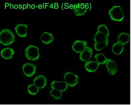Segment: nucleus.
<instances>
[{
    "mask_svg": "<svg viewBox=\"0 0 131 105\" xmlns=\"http://www.w3.org/2000/svg\"><path fill=\"white\" fill-rule=\"evenodd\" d=\"M15 36L12 31L4 29L0 33V43L5 46H8L13 43Z\"/></svg>",
    "mask_w": 131,
    "mask_h": 105,
    "instance_id": "f257e3e1",
    "label": "nucleus"
},
{
    "mask_svg": "<svg viewBox=\"0 0 131 105\" xmlns=\"http://www.w3.org/2000/svg\"><path fill=\"white\" fill-rule=\"evenodd\" d=\"M108 15L111 19L113 21L121 22L124 19V14L120 6H115L108 12Z\"/></svg>",
    "mask_w": 131,
    "mask_h": 105,
    "instance_id": "f03ea898",
    "label": "nucleus"
},
{
    "mask_svg": "<svg viewBox=\"0 0 131 105\" xmlns=\"http://www.w3.org/2000/svg\"><path fill=\"white\" fill-rule=\"evenodd\" d=\"M25 55L28 60L36 61L40 57L39 49L34 45H30L25 50Z\"/></svg>",
    "mask_w": 131,
    "mask_h": 105,
    "instance_id": "7ed1b4c3",
    "label": "nucleus"
},
{
    "mask_svg": "<svg viewBox=\"0 0 131 105\" xmlns=\"http://www.w3.org/2000/svg\"><path fill=\"white\" fill-rule=\"evenodd\" d=\"M64 78L68 85L70 87H73L78 83V77L71 72H67L65 74Z\"/></svg>",
    "mask_w": 131,
    "mask_h": 105,
    "instance_id": "20e7f679",
    "label": "nucleus"
},
{
    "mask_svg": "<svg viewBox=\"0 0 131 105\" xmlns=\"http://www.w3.org/2000/svg\"><path fill=\"white\" fill-rule=\"evenodd\" d=\"M36 69V66L31 63H26L23 65V73L27 77L33 76L35 73Z\"/></svg>",
    "mask_w": 131,
    "mask_h": 105,
    "instance_id": "39448f33",
    "label": "nucleus"
},
{
    "mask_svg": "<svg viewBox=\"0 0 131 105\" xmlns=\"http://www.w3.org/2000/svg\"><path fill=\"white\" fill-rule=\"evenodd\" d=\"M93 50L90 47L86 46L82 51L81 52L80 59L82 61L87 62L91 59L92 57Z\"/></svg>",
    "mask_w": 131,
    "mask_h": 105,
    "instance_id": "423d86ee",
    "label": "nucleus"
},
{
    "mask_svg": "<svg viewBox=\"0 0 131 105\" xmlns=\"http://www.w3.org/2000/svg\"><path fill=\"white\" fill-rule=\"evenodd\" d=\"M106 66L108 74L110 75H114L117 72V66L115 61L112 59H107L106 63Z\"/></svg>",
    "mask_w": 131,
    "mask_h": 105,
    "instance_id": "0eeeda50",
    "label": "nucleus"
},
{
    "mask_svg": "<svg viewBox=\"0 0 131 105\" xmlns=\"http://www.w3.org/2000/svg\"><path fill=\"white\" fill-rule=\"evenodd\" d=\"M87 43L83 40H77L72 46V49L78 54H80L86 47Z\"/></svg>",
    "mask_w": 131,
    "mask_h": 105,
    "instance_id": "6e6552de",
    "label": "nucleus"
},
{
    "mask_svg": "<svg viewBox=\"0 0 131 105\" xmlns=\"http://www.w3.org/2000/svg\"><path fill=\"white\" fill-rule=\"evenodd\" d=\"M68 86V85L66 82L53 81L50 84V87L52 89H56L62 92L67 89Z\"/></svg>",
    "mask_w": 131,
    "mask_h": 105,
    "instance_id": "1a4fd4ad",
    "label": "nucleus"
},
{
    "mask_svg": "<svg viewBox=\"0 0 131 105\" xmlns=\"http://www.w3.org/2000/svg\"><path fill=\"white\" fill-rule=\"evenodd\" d=\"M47 78L45 76L42 75H40L34 78V83L39 89H42L45 88L47 85Z\"/></svg>",
    "mask_w": 131,
    "mask_h": 105,
    "instance_id": "9d476101",
    "label": "nucleus"
},
{
    "mask_svg": "<svg viewBox=\"0 0 131 105\" xmlns=\"http://www.w3.org/2000/svg\"><path fill=\"white\" fill-rule=\"evenodd\" d=\"M28 26L26 24H19L15 27V31L18 36L21 37H26L27 35V29Z\"/></svg>",
    "mask_w": 131,
    "mask_h": 105,
    "instance_id": "9b49d317",
    "label": "nucleus"
},
{
    "mask_svg": "<svg viewBox=\"0 0 131 105\" xmlns=\"http://www.w3.org/2000/svg\"><path fill=\"white\" fill-rule=\"evenodd\" d=\"M14 54V51L10 48H5L2 50L1 52V57L3 58L6 59L13 58Z\"/></svg>",
    "mask_w": 131,
    "mask_h": 105,
    "instance_id": "f8f14e48",
    "label": "nucleus"
},
{
    "mask_svg": "<svg viewBox=\"0 0 131 105\" xmlns=\"http://www.w3.org/2000/svg\"><path fill=\"white\" fill-rule=\"evenodd\" d=\"M99 64L96 61H88L85 64V70L89 72H93L97 70L99 67Z\"/></svg>",
    "mask_w": 131,
    "mask_h": 105,
    "instance_id": "ddd939ff",
    "label": "nucleus"
},
{
    "mask_svg": "<svg viewBox=\"0 0 131 105\" xmlns=\"http://www.w3.org/2000/svg\"><path fill=\"white\" fill-rule=\"evenodd\" d=\"M73 12L75 15L78 16L84 15L86 13L87 9L86 7H82L81 4L78 3V5H74L73 8Z\"/></svg>",
    "mask_w": 131,
    "mask_h": 105,
    "instance_id": "4468645a",
    "label": "nucleus"
},
{
    "mask_svg": "<svg viewBox=\"0 0 131 105\" xmlns=\"http://www.w3.org/2000/svg\"><path fill=\"white\" fill-rule=\"evenodd\" d=\"M54 38L53 35L50 33L45 32L42 34L41 37V40L46 45L50 44L53 42Z\"/></svg>",
    "mask_w": 131,
    "mask_h": 105,
    "instance_id": "2eb2a0df",
    "label": "nucleus"
},
{
    "mask_svg": "<svg viewBox=\"0 0 131 105\" xmlns=\"http://www.w3.org/2000/svg\"><path fill=\"white\" fill-rule=\"evenodd\" d=\"M108 36L106 35L97 32L94 37V41L96 43H100L108 41Z\"/></svg>",
    "mask_w": 131,
    "mask_h": 105,
    "instance_id": "dca6fc26",
    "label": "nucleus"
},
{
    "mask_svg": "<svg viewBox=\"0 0 131 105\" xmlns=\"http://www.w3.org/2000/svg\"><path fill=\"white\" fill-rule=\"evenodd\" d=\"M130 36L128 34L122 33L118 36L117 40L119 43L125 45L129 42Z\"/></svg>",
    "mask_w": 131,
    "mask_h": 105,
    "instance_id": "f3484780",
    "label": "nucleus"
},
{
    "mask_svg": "<svg viewBox=\"0 0 131 105\" xmlns=\"http://www.w3.org/2000/svg\"><path fill=\"white\" fill-rule=\"evenodd\" d=\"M124 45L117 42L112 47V51L117 55H119L124 51Z\"/></svg>",
    "mask_w": 131,
    "mask_h": 105,
    "instance_id": "a211bd4d",
    "label": "nucleus"
},
{
    "mask_svg": "<svg viewBox=\"0 0 131 105\" xmlns=\"http://www.w3.org/2000/svg\"><path fill=\"white\" fill-rule=\"evenodd\" d=\"M94 58L96 59V61L99 65L105 64L107 60L106 57L103 54L101 53L96 55L94 56Z\"/></svg>",
    "mask_w": 131,
    "mask_h": 105,
    "instance_id": "6ab92c4d",
    "label": "nucleus"
},
{
    "mask_svg": "<svg viewBox=\"0 0 131 105\" xmlns=\"http://www.w3.org/2000/svg\"><path fill=\"white\" fill-rule=\"evenodd\" d=\"M50 94L57 100L61 99L62 96V92L56 89H52L50 92Z\"/></svg>",
    "mask_w": 131,
    "mask_h": 105,
    "instance_id": "aec40b11",
    "label": "nucleus"
},
{
    "mask_svg": "<svg viewBox=\"0 0 131 105\" xmlns=\"http://www.w3.org/2000/svg\"><path fill=\"white\" fill-rule=\"evenodd\" d=\"M28 92L31 95H35L39 91V89L34 84H31L28 86Z\"/></svg>",
    "mask_w": 131,
    "mask_h": 105,
    "instance_id": "412c9836",
    "label": "nucleus"
},
{
    "mask_svg": "<svg viewBox=\"0 0 131 105\" xmlns=\"http://www.w3.org/2000/svg\"><path fill=\"white\" fill-rule=\"evenodd\" d=\"M108 41L103 42V43H95L94 44V49L96 51H101L105 48L108 45Z\"/></svg>",
    "mask_w": 131,
    "mask_h": 105,
    "instance_id": "4be33fe9",
    "label": "nucleus"
},
{
    "mask_svg": "<svg viewBox=\"0 0 131 105\" xmlns=\"http://www.w3.org/2000/svg\"><path fill=\"white\" fill-rule=\"evenodd\" d=\"M97 30H98V32L105 34L106 35L108 36L109 35L110 33H109L108 28L104 24H101L97 28Z\"/></svg>",
    "mask_w": 131,
    "mask_h": 105,
    "instance_id": "5701e85b",
    "label": "nucleus"
},
{
    "mask_svg": "<svg viewBox=\"0 0 131 105\" xmlns=\"http://www.w3.org/2000/svg\"><path fill=\"white\" fill-rule=\"evenodd\" d=\"M9 5V3H5V9H6V7H8Z\"/></svg>",
    "mask_w": 131,
    "mask_h": 105,
    "instance_id": "b1692460",
    "label": "nucleus"
},
{
    "mask_svg": "<svg viewBox=\"0 0 131 105\" xmlns=\"http://www.w3.org/2000/svg\"><path fill=\"white\" fill-rule=\"evenodd\" d=\"M26 7H27V6L26 5H23V10H24V9H26Z\"/></svg>",
    "mask_w": 131,
    "mask_h": 105,
    "instance_id": "393cba45",
    "label": "nucleus"
},
{
    "mask_svg": "<svg viewBox=\"0 0 131 105\" xmlns=\"http://www.w3.org/2000/svg\"><path fill=\"white\" fill-rule=\"evenodd\" d=\"M31 8H32V9H35V5H31Z\"/></svg>",
    "mask_w": 131,
    "mask_h": 105,
    "instance_id": "a878e982",
    "label": "nucleus"
},
{
    "mask_svg": "<svg viewBox=\"0 0 131 105\" xmlns=\"http://www.w3.org/2000/svg\"><path fill=\"white\" fill-rule=\"evenodd\" d=\"M18 5H14V8H15V9H17L18 8Z\"/></svg>",
    "mask_w": 131,
    "mask_h": 105,
    "instance_id": "bb28decb",
    "label": "nucleus"
},
{
    "mask_svg": "<svg viewBox=\"0 0 131 105\" xmlns=\"http://www.w3.org/2000/svg\"><path fill=\"white\" fill-rule=\"evenodd\" d=\"M27 9H28V8H29V9H31V6L30 5H29V4H27Z\"/></svg>",
    "mask_w": 131,
    "mask_h": 105,
    "instance_id": "cd10ccee",
    "label": "nucleus"
},
{
    "mask_svg": "<svg viewBox=\"0 0 131 105\" xmlns=\"http://www.w3.org/2000/svg\"><path fill=\"white\" fill-rule=\"evenodd\" d=\"M13 7H13V5H12V4H10V9H12V8L13 9Z\"/></svg>",
    "mask_w": 131,
    "mask_h": 105,
    "instance_id": "c85d7f7f",
    "label": "nucleus"
},
{
    "mask_svg": "<svg viewBox=\"0 0 131 105\" xmlns=\"http://www.w3.org/2000/svg\"><path fill=\"white\" fill-rule=\"evenodd\" d=\"M38 8H39V9H41L42 8V5H39V6H38Z\"/></svg>",
    "mask_w": 131,
    "mask_h": 105,
    "instance_id": "c756f323",
    "label": "nucleus"
},
{
    "mask_svg": "<svg viewBox=\"0 0 131 105\" xmlns=\"http://www.w3.org/2000/svg\"><path fill=\"white\" fill-rule=\"evenodd\" d=\"M19 9H21L22 8V5H19Z\"/></svg>",
    "mask_w": 131,
    "mask_h": 105,
    "instance_id": "7c9ffc66",
    "label": "nucleus"
},
{
    "mask_svg": "<svg viewBox=\"0 0 131 105\" xmlns=\"http://www.w3.org/2000/svg\"><path fill=\"white\" fill-rule=\"evenodd\" d=\"M58 7H59L58 6H57L56 5H55V6H54V8H55V9H58Z\"/></svg>",
    "mask_w": 131,
    "mask_h": 105,
    "instance_id": "2f4dec72",
    "label": "nucleus"
}]
</instances>
